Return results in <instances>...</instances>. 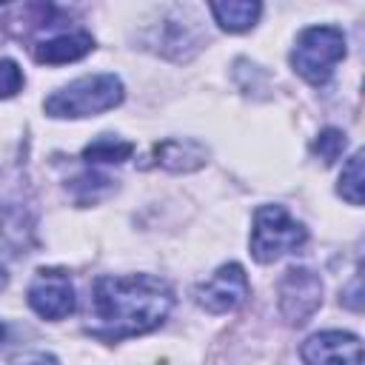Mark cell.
Here are the masks:
<instances>
[{
	"label": "cell",
	"instance_id": "obj_9",
	"mask_svg": "<svg viewBox=\"0 0 365 365\" xmlns=\"http://www.w3.org/2000/svg\"><path fill=\"white\" fill-rule=\"evenodd\" d=\"M94 48V40L88 31H66L57 37H48L34 46V60L43 66H63L86 57Z\"/></svg>",
	"mask_w": 365,
	"mask_h": 365
},
{
	"label": "cell",
	"instance_id": "obj_1",
	"mask_svg": "<svg viewBox=\"0 0 365 365\" xmlns=\"http://www.w3.org/2000/svg\"><path fill=\"white\" fill-rule=\"evenodd\" d=\"M94 322L86 328L94 339L117 342L154 331L171 311V288L151 274L97 277L91 285Z\"/></svg>",
	"mask_w": 365,
	"mask_h": 365
},
{
	"label": "cell",
	"instance_id": "obj_15",
	"mask_svg": "<svg viewBox=\"0 0 365 365\" xmlns=\"http://www.w3.org/2000/svg\"><path fill=\"white\" fill-rule=\"evenodd\" d=\"M71 191H74V200L80 205H86V202L100 200L106 191H111V180L103 177V174H83L71 182Z\"/></svg>",
	"mask_w": 365,
	"mask_h": 365
},
{
	"label": "cell",
	"instance_id": "obj_10",
	"mask_svg": "<svg viewBox=\"0 0 365 365\" xmlns=\"http://www.w3.org/2000/svg\"><path fill=\"white\" fill-rule=\"evenodd\" d=\"M205 157H208L205 145L197 143V140H188V137L185 140L168 137V140L154 145L157 165H163L168 171H194V168H200L205 163Z\"/></svg>",
	"mask_w": 365,
	"mask_h": 365
},
{
	"label": "cell",
	"instance_id": "obj_17",
	"mask_svg": "<svg viewBox=\"0 0 365 365\" xmlns=\"http://www.w3.org/2000/svg\"><path fill=\"white\" fill-rule=\"evenodd\" d=\"M23 88V71L14 60H0V100L14 97Z\"/></svg>",
	"mask_w": 365,
	"mask_h": 365
},
{
	"label": "cell",
	"instance_id": "obj_3",
	"mask_svg": "<svg viewBox=\"0 0 365 365\" xmlns=\"http://www.w3.org/2000/svg\"><path fill=\"white\" fill-rule=\"evenodd\" d=\"M308 240V231L302 222H297L282 205H259L254 211V228H251V257L262 265L302 248Z\"/></svg>",
	"mask_w": 365,
	"mask_h": 365
},
{
	"label": "cell",
	"instance_id": "obj_14",
	"mask_svg": "<svg viewBox=\"0 0 365 365\" xmlns=\"http://www.w3.org/2000/svg\"><path fill=\"white\" fill-rule=\"evenodd\" d=\"M163 31H165V34L160 37V51L168 54V57H171V48H174V46H191V51H197L200 43H202L200 34H194L191 26L182 23V20H165Z\"/></svg>",
	"mask_w": 365,
	"mask_h": 365
},
{
	"label": "cell",
	"instance_id": "obj_19",
	"mask_svg": "<svg viewBox=\"0 0 365 365\" xmlns=\"http://www.w3.org/2000/svg\"><path fill=\"white\" fill-rule=\"evenodd\" d=\"M0 345H3V322H0Z\"/></svg>",
	"mask_w": 365,
	"mask_h": 365
},
{
	"label": "cell",
	"instance_id": "obj_18",
	"mask_svg": "<svg viewBox=\"0 0 365 365\" xmlns=\"http://www.w3.org/2000/svg\"><path fill=\"white\" fill-rule=\"evenodd\" d=\"M9 365H57V359L46 351H29V354H20L14 356Z\"/></svg>",
	"mask_w": 365,
	"mask_h": 365
},
{
	"label": "cell",
	"instance_id": "obj_16",
	"mask_svg": "<svg viewBox=\"0 0 365 365\" xmlns=\"http://www.w3.org/2000/svg\"><path fill=\"white\" fill-rule=\"evenodd\" d=\"M345 134L339 131V128H325L317 140H314V154L325 163V165H331L334 160H339V154L345 151Z\"/></svg>",
	"mask_w": 365,
	"mask_h": 365
},
{
	"label": "cell",
	"instance_id": "obj_6",
	"mask_svg": "<svg viewBox=\"0 0 365 365\" xmlns=\"http://www.w3.org/2000/svg\"><path fill=\"white\" fill-rule=\"evenodd\" d=\"M248 291L251 288H248V277H245L242 265L225 262L205 282H200L194 288V302L208 314H228L245 302Z\"/></svg>",
	"mask_w": 365,
	"mask_h": 365
},
{
	"label": "cell",
	"instance_id": "obj_5",
	"mask_svg": "<svg viewBox=\"0 0 365 365\" xmlns=\"http://www.w3.org/2000/svg\"><path fill=\"white\" fill-rule=\"evenodd\" d=\"M279 314L288 325H305L322 305V282L311 268H288L277 285Z\"/></svg>",
	"mask_w": 365,
	"mask_h": 365
},
{
	"label": "cell",
	"instance_id": "obj_4",
	"mask_svg": "<svg viewBox=\"0 0 365 365\" xmlns=\"http://www.w3.org/2000/svg\"><path fill=\"white\" fill-rule=\"evenodd\" d=\"M345 57V34L336 26H311L299 31L291 48V66L311 86L328 83L334 66Z\"/></svg>",
	"mask_w": 365,
	"mask_h": 365
},
{
	"label": "cell",
	"instance_id": "obj_7",
	"mask_svg": "<svg viewBox=\"0 0 365 365\" xmlns=\"http://www.w3.org/2000/svg\"><path fill=\"white\" fill-rule=\"evenodd\" d=\"M26 299H29L31 311L40 314L43 319H63L77 305L74 285H71L68 274L60 268H40L37 277L29 282Z\"/></svg>",
	"mask_w": 365,
	"mask_h": 365
},
{
	"label": "cell",
	"instance_id": "obj_11",
	"mask_svg": "<svg viewBox=\"0 0 365 365\" xmlns=\"http://www.w3.org/2000/svg\"><path fill=\"white\" fill-rule=\"evenodd\" d=\"M208 9L217 17V23L225 31H234V34L248 31L257 23L259 11H262V6L254 3V0H225V3H211Z\"/></svg>",
	"mask_w": 365,
	"mask_h": 365
},
{
	"label": "cell",
	"instance_id": "obj_12",
	"mask_svg": "<svg viewBox=\"0 0 365 365\" xmlns=\"http://www.w3.org/2000/svg\"><path fill=\"white\" fill-rule=\"evenodd\" d=\"M134 154V145L125 143V140H117V137H97L91 140L86 148H83V160L91 165V163H123Z\"/></svg>",
	"mask_w": 365,
	"mask_h": 365
},
{
	"label": "cell",
	"instance_id": "obj_8",
	"mask_svg": "<svg viewBox=\"0 0 365 365\" xmlns=\"http://www.w3.org/2000/svg\"><path fill=\"white\" fill-rule=\"evenodd\" d=\"M305 365H362V342L345 331H322L299 348Z\"/></svg>",
	"mask_w": 365,
	"mask_h": 365
},
{
	"label": "cell",
	"instance_id": "obj_2",
	"mask_svg": "<svg viewBox=\"0 0 365 365\" xmlns=\"http://www.w3.org/2000/svg\"><path fill=\"white\" fill-rule=\"evenodd\" d=\"M123 103V83L114 74L80 77L46 97L43 108L48 117H94Z\"/></svg>",
	"mask_w": 365,
	"mask_h": 365
},
{
	"label": "cell",
	"instance_id": "obj_13",
	"mask_svg": "<svg viewBox=\"0 0 365 365\" xmlns=\"http://www.w3.org/2000/svg\"><path fill=\"white\" fill-rule=\"evenodd\" d=\"M336 191H339V197L348 200L351 205H362V151H356V154L345 163V168H342V174H339Z\"/></svg>",
	"mask_w": 365,
	"mask_h": 365
}]
</instances>
